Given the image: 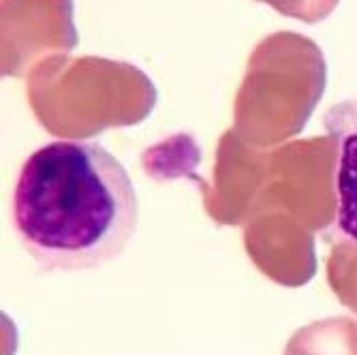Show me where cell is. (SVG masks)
Listing matches in <instances>:
<instances>
[{
	"label": "cell",
	"mask_w": 357,
	"mask_h": 355,
	"mask_svg": "<svg viewBox=\"0 0 357 355\" xmlns=\"http://www.w3.org/2000/svg\"><path fill=\"white\" fill-rule=\"evenodd\" d=\"M11 220L24 250L45 272L112 264L137 232L133 180L101 144L54 139L17 172Z\"/></svg>",
	"instance_id": "6da1fadb"
},
{
	"label": "cell",
	"mask_w": 357,
	"mask_h": 355,
	"mask_svg": "<svg viewBox=\"0 0 357 355\" xmlns=\"http://www.w3.org/2000/svg\"><path fill=\"white\" fill-rule=\"evenodd\" d=\"M280 11H287L291 15H298L306 22H317L326 17L338 0H270Z\"/></svg>",
	"instance_id": "3957f363"
},
{
	"label": "cell",
	"mask_w": 357,
	"mask_h": 355,
	"mask_svg": "<svg viewBox=\"0 0 357 355\" xmlns=\"http://www.w3.org/2000/svg\"><path fill=\"white\" fill-rule=\"evenodd\" d=\"M334 139V199L336 225L342 236L357 242V103H342L328 114Z\"/></svg>",
	"instance_id": "7a4b0ae2"
}]
</instances>
